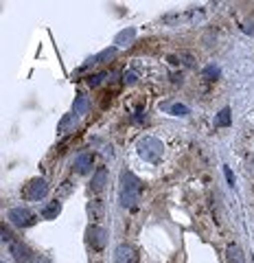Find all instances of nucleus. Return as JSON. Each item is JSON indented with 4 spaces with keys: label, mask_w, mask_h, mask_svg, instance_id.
Listing matches in <instances>:
<instances>
[{
    "label": "nucleus",
    "mask_w": 254,
    "mask_h": 263,
    "mask_svg": "<svg viewBox=\"0 0 254 263\" xmlns=\"http://www.w3.org/2000/svg\"><path fill=\"white\" fill-rule=\"evenodd\" d=\"M88 108H90V101H88L86 95H77L75 97V114H86Z\"/></svg>",
    "instance_id": "obj_12"
},
{
    "label": "nucleus",
    "mask_w": 254,
    "mask_h": 263,
    "mask_svg": "<svg viewBox=\"0 0 254 263\" xmlns=\"http://www.w3.org/2000/svg\"><path fill=\"white\" fill-rule=\"evenodd\" d=\"M108 182V171H106V167H99L95 175H92V182H90V189L95 191V193H99V191H103V186H106Z\"/></svg>",
    "instance_id": "obj_8"
},
{
    "label": "nucleus",
    "mask_w": 254,
    "mask_h": 263,
    "mask_svg": "<svg viewBox=\"0 0 254 263\" xmlns=\"http://www.w3.org/2000/svg\"><path fill=\"white\" fill-rule=\"evenodd\" d=\"M219 75H222V70H219L215 64H211V66H206V68H204V77H206V79H217Z\"/></svg>",
    "instance_id": "obj_16"
},
{
    "label": "nucleus",
    "mask_w": 254,
    "mask_h": 263,
    "mask_svg": "<svg viewBox=\"0 0 254 263\" xmlns=\"http://www.w3.org/2000/svg\"><path fill=\"white\" fill-rule=\"evenodd\" d=\"M48 193V184H46V180L44 178H35V180H31L29 186H26V197L33 202H37V200H42V197H46Z\"/></svg>",
    "instance_id": "obj_4"
},
{
    "label": "nucleus",
    "mask_w": 254,
    "mask_h": 263,
    "mask_svg": "<svg viewBox=\"0 0 254 263\" xmlns=\"http://www.w3.org/2000/svg\"><path fill=\"white\" fill-rule=\"evenodd\" d=\"M108 237V233L103 228H99V226H90L88 228V241L92 244V248H97V250H101L103 246H106V239Z\"/></svg>",
    "instance_id": "obj_6"
},
{
    "label": "nucleus",
    "mask_w": 254,
    "mask_h": 263,
    "mask_svg": "<svg viewBox=\"0 0 254 263\" xmlns=\"http://www.w3.org/2000/svg\"><path fill=\"white\" fill-rule=\"evenodd\" d=\"M92 162H95L92 153H79V156L75 158V169L79 173H88L92 169Z\"/></svg>",
    "instance_id": "obj_9"
},
{
    "label": "nucleus",
    "mask_w": 254,
    "mask_h": 263,
    "mask_svg": "<svg viewBox=\"0 0 254 263\" xmlns=\"http://www.w3.org/2000/svg\"><path fill=\"white\" fill-rule=\"evenodd\" d=\"M62 213V204H59L57 200L51 202V204H46L42 208V217L44 219H57V215Z\"/></svg>",
    "instance_id": "obj_11"
},
{
    "label": "nucleus",
    "mask_w": 254,
    "mask_h": 263,
    "mask_svg": "<svg viewBox=\"0 0 254 263\" xmlns=\"http://www.w3.org/2000/svg\"><path fill=\"white\" fill-rule=\"evenodd\" d=\"M171 114H175V117H186V114H189V108L186 106H173L171 108Z\"/></svg>",
    "instance_id": "obj_17"
},
{
    "label": "nucleus",
    "mask_w": 254,
    "mask_h": 263,
    "mask_svg": "<svg viewBox=\"0 0 254 263\" xmlns=\"http://www.w3.org/2000/svg\"><path fill=\"white\" fill-rule=\"evenodd\" d=\"M226 257H228V263H246V255L241 252L239 246H228V250H226Z\"/></svg>",
    "instance_id": "obj_10"
},
{
    "label": "nucleus",
    "mask_w": 254,
    "mask_h": 263,
    "mask_svg": "<svg viewBox=\"0 0 254 263\" xmlns=\"http://www.w3.org/2000/svg\"><path fill=\"white\" fill-rule=\"evenodd\" d=\"M215 123H217L219 128H228V125L233 123V119H230V110H228V108H224L222 112L217 114V121H215Z\"/></svg>",
    "instance_id": "obj_14"
},
{
    "label": "nucleus",
    "mask_w": 254,
    "mask_h": 263,
    "mask_svg": "<svg viewBox=\"0 0 254 263\" xmlns=\"http://www.w3.org/2000/svg\"><path fill=\"white\" fill-rule=\"evenodd\" d=\"M117 261L119 263H138V257H136V252L131 246L121 244L117 248Z\"/></svg>",
    "instance_id": "obj_7"
},
{
    "label": "nucleus",
    "mask_w": 254,
    "mask_h": 263,
    "mask_svg": "<svg viewBox=\"0 0 254 263\" xmlns=\"http://www.w3.org/2000/svg\"><path fill=\"white\" fill-rule=\"evenodd\" d=\"M9 222L13 224V226H18V228H26V226H31L35 219H33V213L29 211V208L18 206V208H11L9 211Z\"/></svg>",
    "instance_id": "obj_3"
},
{
    "label": "nucleus",
    "mask_w": 254,
    "mask_h": 263,
    "mask_svg": "<svg viewBox=\"0 0 254 263\" xmlns=\"http://www.w3.org/2000/svg\"><path fill=\"white\" fill-rule=\"evenodd\" d=\"M114 55H117V46H112V48H106V51H101V53H99L95 59H92V64H101V62H106V59H112Z\"/></svg>",
    "instance_id": "obj_15"
},
{
    "label": "nucleus",
    "mask_w": 254,
    "mask_h": 263,
    "mask_svg": "<svg viewBox=\"0 0 254 263\" xmlns=\"http://www.w3.org/2000/svg\"><path fill=\"white\" fill-rule=\"evenodd\" d=\"M136 151L138 156L142 158L145 162H151V164H158L160 158H162V142H160L158 138H153V136H145V138H140L136 142Z\"/></svg>",
    "instance_id": "obj_2"
},
{
    "label": "nucleus",
    "mask_w": 254,
    "mask_h": 263,
    "mask_svg": "<svg viewBox=\"0 0 254 263\" xmlns=\"http://www.w3.org/2000/svg\"><path fill=\"white\" fill-rule=\"evenodd\" d=\"M125 81H127V84H134V81H136V75H134V73H125Z\"/></svg>",
    "instance_id": "obj_22"
},
{
    "label": "nucleus",
    "mask_w": 254,
    "mask_h": 263,
    "mask_svg": "<svg viewBox=\"0 0 254 263\" xmlns=\"http://www.w3.org/2000/svg\"><path fill=\"white\" fill-rule=\"evenodd\" d=\"M142 195V182L136 178L131 171L121 173V204L125 208H134L138 206Z\"/></svg>",
    "instance_id": "obj_1"
},
{
    "label": "nucleus",
    "mask_w": 254,
    "mask_h": 263,
    "mask_svg": "<svg viewBox=\"0 0 254 263\" xmlns=\"http://www.w3.org/2000/svg\"><path fill=\"white\" fill-rule=\"evenodd\" d=\"M73 121H75V117H73V114H68V117H64V121H62V123H59L57 132H66V128H68V125L73 123Z\"/></svg>",
    "instance_id": "obj_18"
},
{
    "label": "nucleus",
    "mask_w": 254,
    "mask_h": 263,
    "mask_svg": "<svg viewBox=\"0 0 254 263\" xmlns=\"http://www.w3.org/2000/svg\"><path fill=\"white\" fill-rule=\"evenodd\" d=\"M103 79H106V75H92V77H88V84H90L92 88H95V86L101 84Z\"/></svg>",
    "instance_id": "obj_19"
},
{
    "label": "nucleus",
    "mask_w": 254,
    "mask_h": 263,
    "mask_svg": "<svg viewBox=\"0 0 254 263\" xmlns=\"http://www.w3.org/2000/svg\"><path fill=\"white\" fill-rule=\"evenodd\" d=\"M134 35H136V29H125V31H121L119 35H117L114 44H119V46H125V42H131V40H134Z\"/></svg>",
    "instance_id": "obj_13"
},
{
    "label": "nucleus",
    "mask_w": 254,
    "mask_h": 263,
    "mask_svg": "<svg viewBox=\"0 0 254 263\" xmlns=\"http://www.w3.org/2000/svg\"><path fill=\"white\" fill-rule=\"evenodd\" d=\"M246 33H252L254 35V24H246Z\"/></svg>",
    "instance_id": "obj_23"
},
{
    "label": "nucleus",
    "mask_w": 254,
    "mask_h": 263,
    "mask_svg": "<svg viewBox=\"0 0 254 263\" xmlns=\"http://www.w3.org/2000/svg\"><path fill=\"white\" fill-rule=\"evenodd\" d=\"M131 121H134V123H142V121H147V114H142V112H136L134 117H131Z\"/></svg>",
    "instance_id": "obj_20"
},
{
    "label": "nucleus",
    "mask_w": 254,
    "mask_h": 263,
    "mask_svg": "<svg viewBox=\"0 0 254 263\" xmlns=\"http://www.w3.org/2000/svg\"><path fill=\"white\" fill-rule=\"evenodd\" d=\"M224 173H226V180H228L230 186H233V184H235V175H233V171H230L228 167H224Z\"/></svg>",
    "instance_id": "obj_21"
},
{
    "label": "nucleus",
    "mask_w": 254,
    "mask_h": 263,
    "mask_svg": "<svg viewBox=\"0 0 254 263\" xmlns=\"http://www.w3.org/2000/svg\"><path fill=\"white\" fill-rule=\"evenodd\" d=\"M9 252L13 255V259L18 261V263H29L31 261V252H29V248H26L22 241H11L9 244Z\"/></svg>",
    "instance_id": "obj_5"
}]
</instances>
